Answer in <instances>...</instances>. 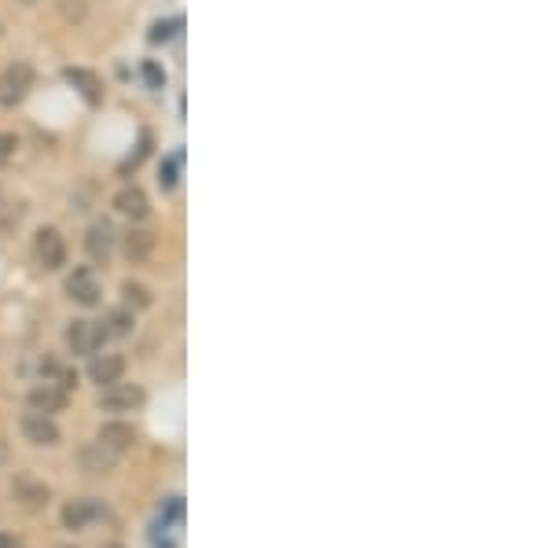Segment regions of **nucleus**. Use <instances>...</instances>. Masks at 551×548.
Returning a JSON list of instances; mask_svg holds the SVG:
<instances>
[{
	"label": "nucleus",
	"instance_id": "f257e3e1",
	"mask_svg": "<svg viewBox=\"0 0 551 548\" xmlns=\"http://www.w3.org/2000/svg\"><path fill=\"white\" fill-rule=\"evenodd\" d=\"M107 339H111V335H107V328H103V320H74V324L67 328L70 354H78V357H92L103 343H107Z\"/></svg>",
	"mask_w": 551,
	"mask_h": 548
},
{
	"label": "nucleus",
	"instance_id": "f03ea898",
	"mask_svg": "<svg viewBox=\"0 0 551 548\" xmlns=\"http://www.w3.org/2000/svg\"><path fill=\"white\" fill-rule=\"evenodd\" d=\"M34 89V67L30 63H8L4 67V74H0V100L8 103H19V100H26V92Z\"/></svg>",
	"mask_w": 551,
	"mask_h": 548
},
{
	"label": "nucleus",
	"instance_id": "7ed1b4c3",
	"mask_svg": "<svg viewBox=\"0 0 551 548\" xmlns=\"http://www.w3.org/2000/svg\"><path fill=\"white\" fill-rule=\"evenodd\" d=\"M34 258L41 269H63L67 265V243H63V236H59L56 229H41L34 236Z\"/></svg>",
	"mask_w": 551,
	"mask_h": 548
},
{
	"label": "nucleus",
	"instance_id": "20e7f679",
	"mask_svg": "<svg viewBox=\"0 0 551 548\" xmlns=\"http://www.w3.org/2000/svg\"><path fill=\"white\" fill-rule=\"evenodd\" d=\"M144 387H136V383H111V387H103V394H100V405L107 412H133V409H140L144 405Z\"/></svg>",
	"mask_w": 551,
	"mask_h": 548
},
{
	"label": "nucleus",
	"instance_id": "39448f33",
	"mask_svg": "<svg viewBox=\"0 0 551 548\" xmlns=\"http://www.w3.org/2000/svg\"><path fill=\"white\" fill-rule=\"evenodd\" d=\"M23 438L30 446H59V427L45 412H26L23 416Z\"/></svg>",
	"mask_w": 551,
	"mask_h": 548
},
{
	"label": "nucleus",
	"instance_id": "423d86ee",
	"mask_svg": "<svg viewBox=\"0 0 551 548\" xmlns=\"http://www.w3.org/2000/svg\"><path fill=\"white\" fill-rule=\"evenodd\" d=\"M67 295L78 302V306H96L100 302V280H96V273L92 269H74V273L67 276Z\"/></svg>",
	"mask_w": 551,
	"mask_h": 548
},
{
	"label": "nucleus",
	"instance_id": "0eeeda50",
	"mask_svg": "<svg viewBox=\"0 0 551 548\" xmlns=\"http://www.w3.org/2000/svg\"><path fill=\"white\" fill-rule=\"evenodd\" d=\"M114 240H118V236H114L111 221H96L89 229V236H85V251H89L92 262H107L114 251Z\"/></svg>",
	"mask_w": 551,
	"mask_h": 548
},
{
	"label": "nucleus",
	"instance_id": "6e6552de",
	"mask_svg": "<svg viewBox=\"0 0 551 548\" xmlns=\"http://www.w3.org/2000/svg\"><path fill=\"white\" fill-rule=\"evenodd\" d=\"M125 372V361L118 354H92V365H89V379L100 383V387H111L118 383Z\"/></svg>",
	"mask_w": 551,
	"mask_h": 548
},
{
	"label": "nucleus",
	"instance_id": "1a4fd4ad",
	"mask_svg": "<svg viewBox=\"0 0 551 548\" xmlns=\"http://www.w3.org/2000/svg\"><path fill=\"white\" fill-rule=\"evenodd\" d=\"M100 446H107L111 453H118L122 457L125 449H133V442H136V431L129 427V423H103L100 427V438H96Z\"/></svg>",
	"mask_w": 551,
	"mask_h": 548
},
{
	"label": "nucleus",
	"instance_id": "9d476101",
	"mask_svg": "<svg viewBox=\"0 0 551 548\" xmlns=\"http://www.w3.org/2000/svg\"><path fill=\"white\" fill-rule=\"evenodd\" d=\"M30 409L45 412V416H52V412H63V409H67V390L52 387V383H45V387H34V390H30Z\"/></svg>",
	"mask_w": 551,
	"mask_h": 548
},
{
	"label": "nucleus",
	"instance_id": "9b49d317",
	"mask_svg": "<svg viewBox=\"0 0 551 548\" xmlns=\"http://www.w3.org/2000/svg\"><path fill=\"white\" fill-rule=\"evenodd\" d=\"M67 81L81 92V96H85V100L92 103V107H96V103L103 100V81L96 78L92 70H85V67H70V70H67Z\"/></svg>",
	"mask_w": 551,
	"mask_h": 548
},
{
	"label": "nucleus",
	"instance_id": "f8f14e48",
	"mask_svg": "<svg viewBox=\"0 0 551 548\" xmlns=\"http://www.w3.org/2000/svg\"><path fill=\"white\" fill-rule=\"evenodd\" d=\"M114 206H118L125 217H133V221H144L147 217V195L140 192L136 184H125L122 192L114 195Z\"/></svg>",
	"mask_w": 551,
	"mask_h": 548
},
{
	"label": "nucleus",
	"instance_id": "ddd939ff",
	"mask_svg": "<svg viewBox=\"0 0 551 548\" xmlns=\"http://www.w3.org/2000/svg\"><path fill=\"white\" fill-rule=\"evenodd\" d=\"M100 512L103 508L96 501H70L67 508H63V526H67V530H81V526H89Z\"/></svg>",
	"mask_w": 551,
	"mask_h": 548
},
{
	"label": "nucleus",
	"instance_id": "4468645a",
	"mask_svg": "<svg viewBox=\"0 0 551 548\" xmlns=\"http://www.w3.org/2000/svg\"><path fill=\"white\" fill-rule=\"evenodd\" d=\"M151 251H155V236H151V232L144 229L125 232V258H129V262H147Z\"/></svg>",
	"mask_w": 551,
	"mask_h": 548
},
{
	"label": "nucleus",
	"instance_id": "2eb2a0df",
	"mask_svg": "<svg viewBox=\"0 0 551 548\" xmlns=\"http://www.w3.org/2000/svg\"><path fill=\"white\" fill-rule=\"evenodd\" d=\"M81 460H85V468L89 471H111L114 460H118V453H111V449L100 446V442H92V446L81 449Z\"/></svg>",
	"mask_w": 551,
	"mask_h": 548
},
{
	"label": "nucleus",
	"instance_id": "dca6fc26",
	"mask_svg": "<svg viewBox=\"0 0 551 548\" xmlns=\"http://www.w3.org/2000/svg\"><path fill=\"white\" fill-rule=\"evenodd\" d=\"M133 309H111V313H107V320H103V328H107V335H129L133 332Z\"/></svg>",
	"mask_w": 551,
	"mask_h": 548
},
{
	"label": "nucleus",
	"instance_id": "f3484780",
	"mask_svg": "<svg viewBox=\"0 0 551 548\" xmlns=\"http://www.w3.org/2000/svg\"><path fill=\"white\" fill-rule=\"evenodd\" d=\"M122 295H125V302H129V306H136V309H147V306H151V295H147L140 284H125Z\"/></svg>",
	"mask_w": 551,
	"mask_h": 548
},
{
	"label": "nucleus",
	"instance_id": "a211bd4d",
	"mask_svg": "<svg viewBox=\"0 0 551 548\" xmlns=\"http://www.w3.org/2000/svg\"><path fill=\"white\" fill-rule=\"evenodd\" d=\"M180 519H184V501H180V497H169L166 512H162V523L180 526Z\"/></svg>",
	"mask_w": 551,
	"mask_h": 548
},
{
	"label": "nucleus",
	"instance_id": "6ab92c4d",
	"mask_svg": "<svg viewBox=\"0 0 551 548\" xmlns=\"http://www.w3.org/2000/svg\"><path fill=\"white\" fill-rule=\"evenodd\" d=\"M15 148H19V140L12 133H0V166L15 159Z\"/></svg>",
	"mask_w": 551,
	"mask_h": 548
},
{
	"label": "nucleus",
	"instance_id": "aec40b11",
	"mask_svg": "<svg viewBox=\"0 0 551 548\" xmlns=\"http://www.w3.org/2000/svg\"><path fill=\"white\" fill-rule=\"evenodd\" d=\"M177 166H180L177 155H173V159H166V166H162V177H158V181H162V188H173V184H177Z\"/></svg>",
	"mask_w": 551,
	"mask_h": 548
},
{
	"label": "nucleus",
	"instance_id": "412c9836",
	"mask_svg": "<svg viewBox=\"0 0 551 548\" xmlns=\"http://www.w3.org/2000/svg\"><path fill=\"white\" fill-rule=\"evenodd\" d=\"M173 19H166V23H155V30H151V41H166L169 34H173Z\"/></svg>",
	"mask_w": 551,
	"mask_h": 548
},
{
	"label": "nucleus",
	"instance_id": "4be33fe9",
	"mask_svg": "<svg viewBox=\"0 0 551 548\" xmlns=\"http://www.w3.org/2000/svg\"><path fill=\"white\" fill-rule=\"evenodd\" d=\"M144 78L151 81V85H162V81H166V78H162V70L151 67V63H147V67H144Z\"/></svg>",
	"mask_w": 551,
	"mask_h": 548
},
{
	"label": "nucleus",
	"instance_id": "5701e85b",
	"mask_svg": "<svg viewBox=\"0 0 551 548\" xmlns=\"http://www.w3.org/2000/svg\"><path fill=\"white\" fill-rule=\"evenodd\" d=\"M0 548H19V541L12 534H0Z\"/></svg>",
	"mask_w": 551,
	"mask_h": 548
},
{
	"label": "nucleus",
	"instance_id": "b1692460",
	"mask_svg": "<svg viewBox=\"0 0 551 548\" xmlns=\"http://www.w3.org/2000/svg\"><path fill=\"white\" fill-rule=\"evenodd\" d=\"M103 548H122V545H103Z\"/></svg>",
	"mask_w": 551,
	"mask_h": 548
},
{
	"label": "nucleus",
	"instance_id": "393cba45",
	"mask_svg": "<svg viewBox=\"0 0 551 548\" xmlns=\"http://www.w3.org/2000/svg\"><path fill=\"white\" fill-rule=\"evenodd\" d=\"M63 548H70V545H63Z\"/></svg>",
	"mask_w": 551,
	"mask_h": 548
}]
</instances>
